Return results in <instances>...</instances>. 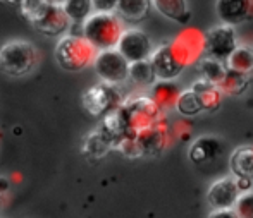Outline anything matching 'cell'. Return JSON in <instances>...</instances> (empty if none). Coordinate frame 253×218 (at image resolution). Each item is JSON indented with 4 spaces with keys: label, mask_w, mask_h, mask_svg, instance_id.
Wrapping results in <instances>:
<instances>
[{
    "label": "cell",
    "mask_w": 253,
    "mask_h": 218,
    "mask_svg": "<svg viewBox=\"0 0 253 218\" xmlns=\"http://www.w3.org/2000/svg\"><path fill=\"white\" fill-rule=\"evenodd\" d=\"M207 218H240V217H238V213L233 208H229V210H212Z\"/></svg>",
    "instance_id": "cell-32"
},
{
    "label": "cell",
    "mask_w": 253,
    "mask_h": 218,
    "mask_svg": "<svg viewBox=\"0 0 253 218\" xmlns=\"http://www.w3.org/2000/svg\"><path fill=\"white\" fill-rule=\"evenodd\" d=\"M155 9L162 14L164 17L176 23L184 24L190 19V10H188L186 0H152Z\"/></svg>",
    "instance_id": "cell-19"
},
{
    "label": "cell",
    "mask_w": 253,
    "mask_h": 218,
    "mask_svg": "<svg viewBox=\"0 0 253 218\" xmlns=\"http://www.w3.org/2000/svg\"><path fill=\"white\" fill-rule=\"evenodd\" d=\"M48 3H52V5H64V3L67 2V0H47Z\"/></svg>",
    "instance_id": "cell-35"
},
{
    "label": "cell",
    "mask_w": 253,
    "mask_h": 218,
    "mask_svg": "<svg viewBox=\"0 0 253 218\" xmlns=\"http://www.w3.org/2000/svg\"><path fill=\"white\" fill-rule=\"evenodd\" d=\"M219 89L222 91V95L227 96H238L241 93H245V89L248 88V76L247 74L236 73V71L227 69L224 74L222 81L219 84Z\"/></svg>",
    "instance_id": "cell-23"
},
{
    "label": "cell",
    "mask_w": 253,
    "mask_h": 218,
    "mask_svg": "<svg viewBox=\"0 0 253 218\" xmlns=\"http://www.w3.org/2000/svg\"><path fill=\"white\" fill-rule=\"evenodd\" d=\"M136 139L140 141V146L143 149V156L160 155L166 149V146L169 145V127H167L166 119H160L152 127L138 132Z\"/></svg>",
    "instance_id": "cell-13"
},
{
    "label": "cell",
    "mask_w": 253,
    "mask_h": 218,
    "mask_svg": "<svg viewBox=\"0 0 253 218\" xmlns=\"http://www.w3.org/2000/svg\"><path fill=\"white\" fill-rule=\"evenodd\" d=\"M150 62L157 81H174L190 60L177 43H164L153 50Z\"/></svg>",
    "instance_id": "cell-6"
},
{
    "label": "cell",
    "mask_w": 253,
    "mask_h": 218,
    "mask_svg": "<svg viewBox=\"0 0 253 218\" xmlns=\"http://www.w3.org/2000/svg\"><path fill=\"white\" fill-rule=\"evenodd\" d=\"M233 210L240 218H253V191L241 192L240 199L236 201Z\"/></svg>",
    "instance_id": "cell-30"
},
{
    "label": "cell",
    "mask_w": 253,
    "mask_h": 218,
    "mask_svg": "<svg viewBox=\"0 0 253 218\" xmlns=\"http://www.w3.org/2000/svg\"><path fill=\"white\" fill-rule=\"evenodd\" d=\"M31 26L38 31V33L45 35L50 38H62L71 31V19L67 17L66 10L62 5H52L48 3L45 10L31 23Z\"/></svg>",
    "instance_id": "cell-10"
},
{
    "label": "cell",
    "mask_w": 253,
    "mask_h": 218,
    "mask_svg": "<svg viewBox=\"0 0 253 218\" xmlns=\"http://www.w3.org/2000/svg\"><path fill=\"white\" fill-rule=\"evenodd\" d=\"M215 10L222 24L236 26L250 17L252 0H217Z\"/></svg>",
    "instance_id": "cell-14"
},
{
    "label": "cell",
    "mask_w": 253,
    "mask_h": 218,
    "mask_svg": "<svg viewBox=\"0 0 253 218\" xmlns=\"http://www.w3.org/2000/svg\"><path fill=\"white\" fill-rule=\"evenodd\" d=\"M112 145L105 139V136L102 134L100 129H95L91 131L90 134L84 138V143H83V153L91 160H98V158H103L107 153L110 151Z\"/></svg>",
    "instance_id": "cell-21"
},
{
    "label": "cell",
    "mask_w": 253,
    "mask_h": 218,
    "mask_svg": "<svg viewBox=\"0 0 253 218\" xmlns=\"http://www.w3.org/2000/svg\"><path fill=\"white\" fill-rule=\"evenodd\" d=\"M123 33V19L116 12H93L83 23V36L98 52L117 48Z\"/></svg>",
    "instance_id": "cell-2"
},
{
    "label": "cell",
    "mask_w": 253,
    "mask_h": 218,
    "mask_svg": "<svg viewBox=\"0 0 253 218\" xmlns=\"http://www.w3.org/2000/svg\"><path fill=\"white\" fill-rule=\"evenodd\" d=\"M227 67H224L222 60L212 59V57H205L200 60V73L202 77L213 84H219L222 81L224 74H226Z\"/></svg>",
    "instance_id": "cell-27"
},
{
    "label": "cell",
    "mask_w": 253,
    "mask_h": 218,
    "mask_svg": "<svg viewBox=\"0 0 253 218\" xmlns=\"http://www.w3.org/2000/svg\"><path fill=\"white\" fill-rule=\"evenodd\" d=\"M38 50L26 40H10L0 46V71L7 76L21 77L38 66Z\"/></svg>",
    "instance_id": "cell-4"
},
{
    "label": "cell",
    "mask_w": 253,
    "mask_h": 218,
    "mask_svg": "<svg viewBox=\"0 0 253 218\" xmlns=\"http://www.w3.org/2000/svg\"><path fill=\"white\" fill-rule=\"evenodd\" d=\"M241 196V189L238 185V179L222 177L212 182L207 191V203L212 210H229L234 208L236 201Z\"/></svg>",
    "instance_id": "cell-11"
},
{
    "label": "cell",
    "mask_w": 253,
    "mask_h": 218,
    "mask_svg": "<svg viewBox=\"0 0 253 218\" xmlns=\"http://www.w3.org/2000/svg\"><path fill=\"white\" fill-rule=\"evenodd\" d=\"M98 129H100L102 134L105 136L107 141L112 145V148H116L117 143H119L123 138L129 136V132H127V127H126V124H124V119H123V115H121L119 109H117L116 112L109 113L107 117H103L102 124L98 126Z\"/></svg>",
    "instance_id": "cell-16"
},
{
    "label": "cell",
    "mask_w": 253,
    "mask_h": 218,
    "mask_svg": "<svg viewBox=\"0 0 253 218\" xmlns=\"http://www.w3.org/2000/svg\"><path fill=\"white\" fill-rule=\"evenodd\" d=\"M176 109L181 115H186V117H195L200 112H203L200 98H198V95L191 88L181 91L179 98H177V103H176Z\"/></svg>",
    "instance_id": "cell-26"
},
{
    "label": "cell",
    "mask_w": 253,
    "mask_h": 218,
    "mask_svg": "<svg viewBox=\"0 0 253 218\" xmlns=\"http://www.w3.org/2000/svg\"><path fill=\"white\" fill-rule=\"evenodd\" d=\"M191 89L198 95L205 112H215V110L220 107V103H222L224 95L219 89V86L210 83V81L203 79V77L198 81H195V83L191 84Z\"/></svg>",
    "instance_id": "cell-15"
},
{
    "label": "cell",
    "mask_w": 253,
    "mask_h": 218,
    "mask_svg": "<svg viewBox=\"0 0 253 218\" xmlns=\"http://www.w3.org/2000/svg\"><path fill=\"white\" fill-rule=\"evenodd\" d=\"M124 96L121 91L119 84H110V83H98L95 86L88 88L83 93V109L86 110L88 115L91 117H107L109 113L116 112L121 105L124 103Z\"/></svg>",
    "instance_id": "cell-5"
},
{
    "label": "cell",
    "mask_w": 253,
    "mask_h": 218,
    "mask_svg": "<svg viewBox=\"0 0 253 218\" xmlns=\"http://www.w3.org/2000/svg\"><path fill=\"white\" fill-rule=\"evenodd\" d=\"M0 2H3V3H14V5H19L21 0H0Z\"/></svg>",
    "instance_id": "cell-36"
},
{
    "label": "cell",
    "mask_w": 253,
    "mask_h": 218,
    "mask_svg": "<svg viewBox=\"0 0 253 218\" xmlns=\"http://www.w3.org/2000/svg\"><path fill=\"white\" fill-rule=\"evenodd\" d=\"M47 5H48L47 0H21L19 10H21V14H23L24 19L31 24L42 12H43Z\"/></svg>",
    "instance_id": "cell-28"
},
{
    "label": "cell",
    "mask_w": 253,
    "mask_h": 218,
    "mask_svg": "<svg viewBox=\"0 0 253 218\" xmlns=\"http://www.w3.org/2000/svg\"><path fill=\"white\" fill-rule=\"evenodd\" d=\"M98 50L84 36L64 35L55 45V60L60 69L67 73H80L95 62Z\"/></svg>",
    "instance_id": "cell-1"
},
{
    "label": "cell",
    "mask_w": 253,
    "mask_h": 218,
    "mask_svg": "<svg viewBox=\"0 0 253 218\" xmlns=\"http://www.w3.org/2000/svg\"><path fill=\"white\" fill-rule=\"evenodd\" d=\"M238 179V177H236ZM252 179H238V185H240L241 192H247V191H252Z\"/></svg>",
    "instance_id": "cell-33"
},
{
    "label": "cell",
    "mask_w": 253,
    "mask_h": 218,
    "mask_svg": "<svg viewBox=\"0 0 253 218\" xmlns=\"http://www.w3.org/2000/svg\"><path fill=\"white\" fill-rule=\"evenodd\" d=\"M129 66L131 64L126 60V57L117 48L98 52L93 62V69L97 76L103 83L110 84H121L126 79H129Z\"/></svg>",
    "instance_id": "cell-7"
},
{
    "label": "cell",
    "mask_w": 253,
    "mask_h": 218,
    "mask_svg": "<svg viewBox=\"0 0 253 218\" xmlns=\"http://www.w3.org/2000/svg\"><path fill=\"white\" fill-rule=\"evenodd\" d=\"M93 12H116L119 0H91Z\"/></svg>",
    "instance_id": "cell-31"
},
{
    "label": "cell",
    "mask_w": 253,
    "mask_h": 218,
    "mask_svg": "<svg viewBox=\"0 0 253 218\" xmlns=\"http://www.w3.org/2000/svg\"><path fill=\"white\" fill-rule=\"evenodd\" d=\"M116 149H119L121 155L127 156V158H138L143 156V149L140 146V141L136 139V136H126L117 143Z\"/></svg>",
    "instance_id": "cell-29"
},
{
    "label": "cell",
    "mask_w": 253,
    "mask_h": 218,
    "mask_svg": "<svg viewBox=\"0 0 253 218\" xmlns=\"http://www.w3.org/2000/svg\"><path fill=\"white\" fill-rule=\"evenodd\" d=\"M227 69L250 76L253 73V48L250 46H238L231 57L226 60Z\"/></svg>",
    "instance_id": "cell-22"
},
{
    "label": "cell",
    "mask_w": 253,
    "mask_h": 218,
    "mask_svg": "<svg viewBox=\"0 0 253 218\" xmlns=\"http://www.w3.org/2000/svg\"><path fill=\"white\" fill-rule=\"evenodd\" d=\"M203 45H205L207 57L224 62L238 48L236 30L229 24H220V26L212 28L210 31H207L205 38H203Z\"/></svg>",
    "instance_id": "cell-8"
},
{
    "label": "cell",
    "mask_w": 253,
    "mask_h": 218,
    "mask_svg": "<svg viewBox=\"0 0 253 218\" xmlns=\"http://www.w3.org/2000/svg\"><path fill=\"white\" fill-rule=\"evenodd\" d=\"M181 91L172 81H157L152 86V98L160 109H169V107H176L177 98H179Z\"/></svg>",
    "instance_id": "cell-20"
},
{
    "label": "cell",
    "mask_w": 253,
    "mask_h": 218,
    "mask_svg": "<svg viewBox=\"0 0 253 218\" xmlns=\"http://www.w3.org/2000/svg\"><path fill=\"white\" fill-rule=\"evenodd\" d=\"M0 205H2V196H0Z\"/></svg>",
    "instance_id": "cell-37"
},
{
    "label": "cell",
    "mask_w": 253,
    "mask_h": 218,
    "mask_svg": "<svg viewBox=\"0 0 253 218\" xmlns=\"http://www.w3.org/2000/svg\"><path fill=\"white\" fill-rule=\"evenodd\" d=\"M62 7L73 24H83L93 14V2L91 0H67Z\"/></svg>",
    "instance_id": "cell-24"
},
{
    "label": "cell",
    "mask_w": 253,
    "mask_h": 218,
    "mask_svg": "<svg viewBox=\"0 0 253 218\" xmlns=\"http://www.w3.org/2000/svg\"><path fill=\"white\" fill-rule=\"evenodd\" d=\"M117 50L126 57L129 64L141 62V60H150L153 53L152 40L145 31L136 30V28H129L124 30L123 36H121Z\"/></svg>",
    "instance_id": "cell-9"
},
{
    "label": "cell",
    "mask_w": 253,
    "mask_h": 218,
    "mask_svg": "<svg viewBox=\"0 0 253 218\" xmlns=\"http://www.w3.org/2000/svg\"><path fill=\"white\" fill-rule=\"evenodd\" d=\"M119 112L124 119L129 136H136L143 129H148L160 119H164L162 109L155 103V100L148 95H138L126 98L119 107Z\"/></svg>",
    "instance_id": "cell-3"
},
{
    "label": "cell",
    "mask_w": 253,
    "mask_h": 218,
    "mask_svg": "<svg viewBox=\"0 0 253 218\" xmlns=\"http://www.w3.org/2000/svg\"><path fill=\"white\" fill-rule=\"evenodd\" d=\"M229 167L234 177L253 181V146H241L234 149L229 158Z\"/></svg>",
    "instance_id": "cell-18"
},
{
    "label": "cell",
    "mask_w": 253,
    "mask_h": 218,
    "mask_svg": "<svg viewBox=\"0 0 253 218\" xmlns=\"http://www.w3.org/2000/svg\"><path fill=\"white\" fill-rule=\"evenodd\" d=\"M226 149V143L215 136H202L191 143L188 156L195 165H209L215 162Z\"/></svg>",
    "instance_id": "cell-12"
},
{
    "label": "cell",
    "mask_w": 253,
    "mask_h": 218,
    "mask_svg": "<svg viewBox=\"0 0 253 218\" xmlns=\"http://www.w3.org/2000/svg\"><path fill=\"white\" fill-rule=\"evenodd\" d=\"M152 0H119L117 3V16L127 23H140L150 12Z\"/></svg>",
    "instance_id": "cell-17"
},
{
    "label": "cell",
    "mask_w": 253,
    "mask_h": 218,
    "mask_svg": "<svg viewBox=\"0 0 253 218\" xmlns=\"http://www.w3.org/2000/svg\"><path fill=\"white\" fill-rule=\"evenodd\" d=\"M9 187H10V182L7 181L5 177H0V196L7 194V192H9Z\"/></svg>",
    "instance_id": "cell-34"
},
{
    "label": "cell",
    "mask_w": 253,
    "mask_h": 218,
    "mask_svg": "<svg viewBox=\"0 0 253 218\" xmlns=\"http://www.w3.org/2000/svg\"><path fill=\"white\" fill-rule=\"evenodd\" d=\"M129 79L140 86H153L157 83V76L153 73L150 60H141L133 62L129 66Z\"/></svg>",
    "instance_id": "cell-25"
}]
</instances>
